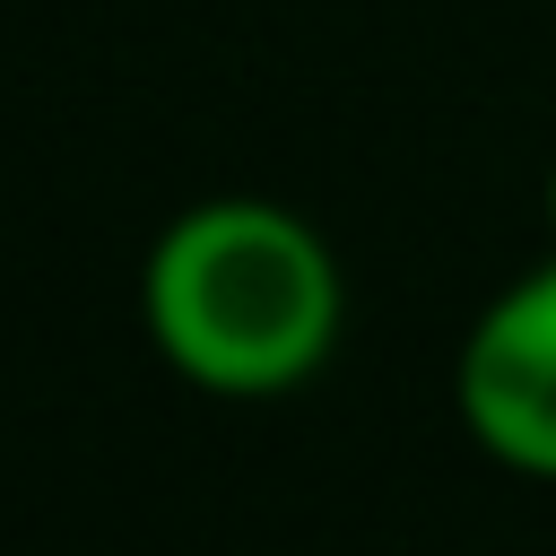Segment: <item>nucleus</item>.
I'll list each match as a JSON object with an SVG mask.
<instances>
[{
	"instance_id": "obj_3",
	"label": "nucleus",
	"mask_w": 556,
	"mask_h": 556,
	"mask_svg": "<svg viewBox=\"0 0 556 556\" xmlns=\"http://www.w3.org/2000/svg\"><path fill=\"white\" fill-rule=\"evenodd\" d=\"M547 243H556V165H547Z\"/></svg>"
},
{
	"instance_id": "obj_1",
	"label": "nucleus",
	"mask_w": 556,
	"mask_h": 556,
	"mask_svg": "<svg viewBox=\"0 0 556 556\" xmlns=\"http://www.w3.org/2000/svg\"><path fill=\"white\" fill-rule=\"evenodd\" d=\"M139 321L182 382L217 400H269L330 365L348 278L313 217L261 191H217L165 217V235L148 243Z\"/></svg>"
},
{
	"instance_id": "obj_2",
	"label": "nucleus",
	"mask_w": 556,
	"mask_h": 556,
	"mask_svg": "<svg viewBox=\"0 0 556 556\" xmlns=\"http://www.w3.org/2000/svg\"><path fill=\"white\" fill-rule=\"evenodd\" d=\"M452 408L478 452L556 478V252L469 321L452 365Z\"/></svg>"
}]
</instances>
